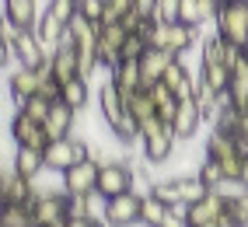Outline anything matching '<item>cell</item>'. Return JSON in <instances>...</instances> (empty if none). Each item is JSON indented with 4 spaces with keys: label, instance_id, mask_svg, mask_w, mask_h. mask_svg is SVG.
Returning a JSON list of instances; mask_svg holds the SVG:
<instances>
[{
    "label": "cell",
    "instance_id": "obj_1",
    "mask_svg": "<svg viewBox=\"0 0 248 227\" xmlns=\"http://www.w3.org/2000/svg\"><path fill=\"white\" fill-rule=\"evenodd\" d=\"M213 25H217V35L224 42L248 49V0H224Z\"/></svg>",
    "mask_w": 248,
    "mask_h": 227
},
{
    "label": "cell",
    "instance_id": "obj_2",
    "mask_svg": "<svg viewBox=\"0 0 248 227\" xmlns=\"http://www.w3.org/2000/svg\"><path fill=\"white\" fill-rule=\"evenodd\" d=\"M143 196L147 192H140V189H126V192H119V196H112L108 210H105V224L108 227L143 224Z\"/></svg>",
    "mask_w": 248,
    "mask_h": 227
},
{
    "label": "cell",
    "instance_id": "obj_3",
    "mask_svg": "<svg viewBox=\"0 0 248 227\" xmlns=\"http://www.w3.org/2000/svg\"><path fill=\"white\" fill-rule=\"evenodd\" d=\"M46 154V171H67L74 168L77 161H84L91 157V147L84 140H74V136H60V140H49V147L42 151Z\"/></svg>",
    "mask_w": 248,
    "mask_h": 227
},
{
    "label": "cell",
    "instance_id": "obj_4",
    "mask_svg": "<svg viewBox=\"0 0 248 227\" xmlns=\"http://www.w3.org/2000/svg\"><path fill=\"white\" fill-rule=\"evenodd\" d=\"M49 56H53V49L39 39L35 28H18V35H14V63L39 70L42 63H49Z\"/></svg>",
    "mask_w": 248,
    "mask_h": 227
},
{
    "label": "cell",
    "instance_id": "obj_5",
    "mask_svg": "<svg viewBox=\"0 0 248 227\" xmlns=\"http://www.w3.org/2000/svg\"><path fill=\"white\" fill-rule=\"evenodd\" d=\"M175 140H178L175 126H171V122H164L157 133H151V136H143V140H140V143H143V161H147L151 168L168 165L171 154H175Z\"/></svg>",
    "mask_w": 248,
    "mask_h": 227
},
{
    "label": "cell",
    "instance_id": "obj_6",
    "mask_svg": "<svg viewBox=\"0 0 248 227\" xmlns=\"http://www.w3.org/2000/svg\"><path fill=\"white\" fill-rule=\"evenodd\" d=\"M98 171H102V165H98L94 157L77 161L74 168L63 171V192H70V196H88V192H94L98 189Z\"/></svg>",
    "mask_w": 248,
    "mask_h": 227
},
{
    "label": "cell",
    "instance_id": "obj_7",
    "mask_svg": "<svg viewBox=\"0 0 248 227\" xmlns=\"http://www.w3.org/2000/svg\"><path fill=\"white\" fill-rule=\"evenodd\" d=\"M49 74H53V67H49V63H42L39 70H31V67H21V63H18V70H14V74L7 77L14 105H21V102H28V98H31V94H39L42 80H46Z\"/></svg>",
    "mask_w": 248,
    "mask_h": 227
},
{
    "label": "cell",
    "instance_id": "obj_8",
    "mask_svg": "<svg viewBox=\"0 0 248 227\" xmlns=\"http://www.w3.org/2000/svg\"><path fill=\"white\" fill-rule=\"evenodd\" d=\"M133 168L126 165V161H108V165H102V171H98V192H102V196H119V192H126V189H137L133 185Z\"/></svg>",
    "mask_w": 248,
    "mask_h": 227
},
{
    "label": "cell",
    "instance_id": "obj_9",
    "mask_svg": "<svg viewBox=\"0 0 248 227\" xmlns=\"http://www.w3.org/2000/svg\"><path fill=\"white\" fill-rule=\"evenodd\" d=\"M49 67H53V77L60 80V84H67V80L80 77V49H77V42L70 39V31H67V39L53 49Z\"/></svg>",
    "mask_w": 248,
    "mask_h": 227
},
{
    "label": "cell",
    "instance_id": "obj_10",
    "mask_svg": "<svg viewBox=\"0 0 248 227\" xmlns=\"http://www.w3.org/2000/svg\"><path fill=\"white\" fill-rule=\"evenodd\" d=\"M11 136L18 147H35V151H46L49 147V133H46V126L39 119H31L25 116V112L18 108V116L11 119Z\"/></svg>",
    "mask_w": 248,
    "mask_h": 227
},
{
    "label": "cell",
    "instance_id": "obj_11",
    "mask_svg": "<svg viewBox=\"0 0 248 227\" xmlns=\"http://www.w3.org/2000/svg\"><path fill=\"white\" fill-rule=\"evenodd\" d=\"M31 213H35V224L49 227V224H56L63 217H70V196H67V192H46L42 189V196L35 199Z\"/></svg>",
    "mask_w": 248,
    "mask_h": 227
},
{
    "label": "cell",
    "instance_id": "obj_12",
    "mask_svg": "<svg viewBox=\"0 0 248 227\" xmlns=\"http://www.w3.org/2000/svg\"><path fill=\"white\" fill-rule=\"evenodd\" d=\"M175 56L178 53H171V49H161V45H151L143 56H140V74H143V88H154V84H161L164 80V70L175 63Z\"/></svg>",
    "mask_w": 248,
    "mask_h": 227
},
{
    "label": "cell",
    "instance_id": "obj_13",
    "mask_svg": "<svg viewBox=\"0 0 248 227\" xmlns=\"http://www.w3.org/2000/svg\"><path fill=\"white\" fill-rule=\"evenodd\" d=\"M203 122H206V116H203V108H200V102L196 98H182L178 102V112H175V133H178V140H192L196 133L203 129Z\"/></svg>",
    "mask_w": 248,
    "mask_h": 227
},
{
    "label": "cell",
    "instance_id": "obj_14",
    "mask_svg": "<svg viewBox=\"0 0 248 227\" xmlns=\"http://www.w3.org/2000/svg\"><path fill=\"white\" fill-rule=\"evenodd\" d=\"M126 35L129 31L123 28V21L102 25V39H98V63H102V67H115V63H119V49H123Z\"/></svg>",
    "mask_w": 248,
    "mask_h": 227
},
{
    "label": "cell",
    "instance_id": "obj_15",
    "mask_svg": "<svg viewBox=\"0 0 248 227\" xmlns=\"http://www.w3.org/2000/svg\"><path fill=\"white\" fill-rule=\"evenodd\" d=\"M31 192H35V182L18 171H4V178H0V203H28Z\"/></svg>",
    "mask_w": 248,
    "mask_h": 227
},
{
    "label": "cell",
    "instance_id": "obj_16",
    "mask_svg": "<svg viewBox=\"0 0 248 227\" xmlns=\"http://www.w3.org/2000/svg\"><path fill=\"white\" fill-rule=\"evenodd\" d=\"M108 80L115 88H119V94H129V91H140L143 88V74H140V60H119L115 67H108Z\"/></svg>",
    "mask_w": 248,
    "mask_h": 227
},
{
    "label": "cell",
    "instance_id": "obj_17",
    "mask_svg": "<svg viewBox=\"0 0 248 227\" xmlns=\"http://www.w3.org/2000/svg\"><path fill=\"white\" fill-rule=\"evenodd\" d=\"M74 116H77V108H70L67 102H53V112L46 116V133H49V140H60V136H70V129H74Z\"/></svg>",
    "mask_w": 248,
    "mask_h": 227
},
{
    "label": "cell",
    "instance_id": "obj_18",
    "mask_svg": "<svg viewBox=\"0 0 248 227\" xmlns=\"http://www.w3.org/2000/svg\"><path fill=\"white\" fill-rule=\"evenodd\" d=\"M164 84H168L178 98H192V94H196V74L182 63V56H175V63L164 70Z\"/></svg>",
    "mask_w": 248,
    "mask_h": 227
},
{
    "label": "cell",
    "instance_id": "obj_19",
    "mask_svg": "<svg viewBox=\"0 0 248 227\" xmlns=\"http://www.w3.org/2000/svg\"><path fill=\"white\" fill-rule=\"evenodd\" d=\"M168 182H171L175 196H178V206H192V203H200L210 192V185L203 182L200 175H182V178H168Z\"/></svg>",
    "mask_w": 248,
    "mask_h": 227
},
{
    "label": "cell",
    "instance_id": "obj_20",
    "mask_svg": "<svg viewBox=\"0 0 248 227\" xmlns=\"http://www.w3.org/2000/svg\"><path fill=\"white\" fill-rule=\"evenodd\" d=\"M4 18L18 28H35L39 25V0H4Z\"/></svg>",
    "mask_w": 248,
    "mask_h": 227
},
{
    "label": "cell",
    "instance_id": "obj_21",
    "mask_svg": "<svg viewBox=\"0 0 248 227\" xmlns=\"http://www.w3.org/2000/svg\"><path fill=\"white\" fill-rule=\"evenodd\" d=\"M123 102H126L129 116H133V119H137L140 126H143L147 119H154V116H157V105H154V98H151V88L129 91V94H123Z\"/></svg>",
    "mask_w": 248,
    "mask_h": 227
},
{
    "label": "cell",
    "instance_id": "obj_22",
    "mask_svg": "<svg viewBox=\"0 0 248 227\" xmlns=\"http://www.w3.org/2000/svg\"><path fill=\"white\" fill-rule=\"evenodd\" d=\"M14 171L35 182V178L46 171V154L35 151V147H18V154H14Z\"/></svg>",
    "mask_w": 248,
    "mask_h": 227
},
{
    "label": "cell",
    "instance_id": "obj_23",
    "mask_svg": "<svg viewBox=\"0 0 248 227\" xmlns=\"http://www.w3.org/2000/svg\"><path fill=\"white\" fill-rule=\"evenodd\" d=\"M231 102H234V108H241V112H248V49H245V56H241V63L234 70H231Z\"/></svg>",
    "mask_w": 248,
    "mask_h": 227
},
{
    "label": "cell",
    "instance_id": "obj_24",
    "mask_svg": "<svg viewBox=\"0 0 248 227\" xmlns=\"http://www.w3.org/2000/svg\"><path fill=\"white\" fill-rule=\"evenodd\" d=\"M35 31H39V39L49 45V49H56V45L67 39V21H60L56 14H49V11H42V18H39V25H35Z\"/></svg>",
    "mask_w": 248,
    "mask_h": 227
},
{
    "label": "cell",
    "instance_id": "obj_25",
    "mask_svg": "<svg viewBox=\"0 0 248 227\" xmlns=\"http://www.w3.org/2000/svg\"><path fill=\"white\" fill-rule=\"evenodd\" d=\"M151 98H154V105H157V116H161L164 122H175V112H178V102H182V98H178L168 84H164V80L151 88Z\"/></svg>",
    "mask_w": 248,
    "mask_h": 227
},
{
    "label": "cell",
    "instance_id": "obj_26",
    "mask_svg": "<svg viewBox=\"0 0 248 227\" xmlns=\"http://www.w3.org/2000/svg\"><path fill=\"white\" fill-rule=\"evenodd\" d=\"M0 227H35V213H31L28 203H4Z\"/></svg>",
    "mask_w": 248,
    "mask_h": 227
},
{
    "label": "cell",
    "instance_id": "obj_27",
    "mask_svg": "<svg viewBox=\"0 0 248 227\" xmlns=\"http://www.w3.org/2000/svg\"><path fill=\"white\" fill-rule=\"evenodd\" d=\"M88 98H91V88H88V77H74V80H67L63 84V102H67L70 108H84L88 105Z\"/></svg>",
    "mask_w": 248,
    "mask_h": 227
},
{
    "label": "cell",
    "instance_id": "obj_28",
    "mask_svg": "<svg viewBox=\"0 0 248 227\" xmlns=\"http://www.w3.org/2000/svg\"><path fill=\"white\" fill-rule=\"evenodd\" d=\"M168 203H164L161 196H154V192H147V196H143V224L147 227H161V220L164 217H168Z\"/></svg>",
    "mask_w": 248,
    "mask_h": 227
},
{
    "label": "cell",
    "instance_id": "obj_29",
    "mask_svg": "<svg viewBox=\"0 0 248 227\" xmlns=\"http://www.w3.org/2000/svg\"><path fill=\"white\" fill-rule=\"evenodd\" d=\"M196 175H200L203 178V182L210 185V189H217L220 182H224V178H227V171H224V165H220V161L217 157H203V165H200V171H196Z\"/></svg>",
    "mask_w": 248,
    "mask_h": 227
},
{
    "label": "cell",
    "instance_id": "obj_30",
    "mask_svg": "<svg viewBox=\"0 0 248 227\" xmlns=\"http://www.w3.org/2000/svg\"><path fill=\"white\" fill-rule=\"evenodd\" d=\"M217 224H220V227H248L245 206H241L238 199H227V206H224V213L217 217Z\"/></svg>",
    "mask_w": 248,
    "mask_h": 227
},
{
    "label": "cell",
    "instance_id": "obj_31",
    "mask_svg": "<svg viewBox=\"0 0 248 227\" xmlns=\"http://www.w3.org/2000/svg\"><path fill=\"white\" fill-rule=\"evenodd\" d=\"M129 11H137V0H105L102 25H115V21H123Z\"/></svg>",
    "mask_w": 248,
    "mask_h": 227
},
{
    "label": "cell",
    "instance_id": "obj_32",
    "mask_svg": "<svg viewBox=\"0 0 248 227\" xmlns=\"http://www.w3.org/2000/svg\"><path fill=\"white\" fill-rule=\"evenodd\" d=\"M147 49H151V42H147L140 31H129L126 42H123V49H119V60H140Z\"/></svg>",
    "mask_w": 248,
    "mask_h": 227
},
{
    "label": "cell",
    "instance_id": "obj_33",
    "mask_svg": "<svg viewBox=\"0 0 248 227\" xmlns=\"http://www.w3.org/2000/svg\"><path fill=\"white\" fill-rule=\"evenodd\" d=\"M200 74H203V77L210 80V84L220 91V94L231 88V70L224 67V63H210V67H200Z\"/></svg>",
    "mask_w": 248,
    "mask_h": 227
},
{
    "label": "cell",
    "instance_id": "obj_34",
    "mask_svg": "<svg viewBox=\"0 0 248 227\" xmlns=\"http://www.w3.org/2000/svg\"><path fill=\"white\" fill-rule=\"evenodd\" d=\"M18 108L25 112V116H31V119L46 122V116L53 112V102H49V98H42V94H31V98H28V102H21Z\"/></svg>",
    "mask_w": 248,
    "mask_h": 227
},
{
    "label": "cell",
    "instance_id": "obj_35",
    "mask_svg": "<svg viewBox=\"0 0 248 227\" xmlns=\"http://www.w3.org/2000/svg\"><path fill=\"white\" fill-rule=\"evenodd\" d=\"M49 14H56L60 21H67L70 25V18L74 14H80V0H49V7H46Z\"/></svg>",
    "mask_w": 248,
    "mask_h": 227
},
{
    "label": "cell",
    "instance_id": "obj_36",
    "mask_svg": "<svg viewBox=\"0 0 248 227\" xmlns=\"http://www.w3.org/2000/svg\"><path fill=\"white\" fill-rule=\"evenodd\" d=\"M178 21H186V25H196V28H200V25H203V7H200V0H182V14H178Z\"/></svg>",
    "mask_w": 248,
    "mask_h": 227
},
{
    "label": "cell",
    "instance_id": "obj_37",
    "mask_svg": "<svg viewBox=\"0 0 248 227\" xmlns=\"http://www.w3.org/2000/svg\"><path fill=\"white\" fill-rule=\"evenodd\" d=\"M178 14H182V0H157V11H154L157 21H178Z\"/></svg>",
    "mask_w": 248,
    "mask_h": 227
},
{
    "label": "cell",
    "instance_id": "obj_38",
    "mask_svg": "<svg viewBox=\"0 0 248 227\" xmlns=\"http://www.w3.org/2000/svg\"><path fill=\"white\" fill-rule=\"evenodd\" d=\"M161 227H192L189 224V206H171L168 217L161 220Z\"/></svg>",
    "mask_w": 248,
    "mask_h": 227
},
{
    "label": "cell",
    "instance_id": "obj_39",
    "mask_svg": "<svg viewBox=\"0 0 248 227\" xmlns=\"http://www.w3.org/2000/svg\"><path fill=\"white\" fill-rule=\"evenodd\" d=\"M80 14L91 21H102V14H105V0H80Z\"/></svg>",
    "mask_w": 248,
    "mask_h": 227
},
{
    "label": "cell",
    "instance_id": "obj_40",
    "mask_svg": "<svg viewBox=\"0 0 248 227\" xmlns=\"http://www.w3.org/2000/svg\"><path fill=\"white\" fill-rule=\"evenodd\" d=\"M238 182H241V185H248V157L241 161V175H238Z\"/></svg>",
    "mask_w": 248,
    "mask_h": 227
},
{
    "label": "cell",
    "instance_id": "obj_41",
    "mask_svg": "<svg viewBox=\"0 0 248 227\" xmlns=\"http://www.w3.org/2000/svg\"><path fill=\"white\" fill-rule=\"evenodd\" d=\"M238 203L245 206V213H248V185H245V192H241V196H238Z\"/></svg>",
    "mask_w": 248,
    "mask_h": 227
}]
</instances>
